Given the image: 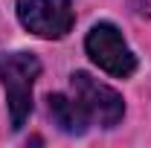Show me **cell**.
<instances>
[{
  "label": "cell",
  "instance_id": "obj_5",
  "mask_svg": "<svg viewBox=\"0 0 151 148\" xmlns=\"http://www.w3.org/2000/svg\"><path fill=\"white\" fill-rule=\"evenodd\" d=\"M47 102H50V116H52V122H55L64 134H84V131H87L90 119H87V113L81 111V105L76 102L73 96L52 93Z\"/></svg>",
  "mask_w": 151,
  "mask_h": 148
},
{
  "label": "cell",
  "instance_id": "obj_2",
  "mask_svg": "<svg viewBox=\"0 0 151 148\" xmlns=\"http://www.w3.org/2000/svg\"><path fill=\"white\" fill-rule=\"evenodd\" d=\"M70 90H73V99L81 105V111L87 113V119L102 125V128H113L125 113L122 96L113 87L96 81L90 73H73L70 75Z\"/></svg>",
  "mask_w": 151,
  "mask_h": 148
},
{
  "label": "cell",
  "instance_id": "obj_3",
  "mask_svg": "<svg viewBox=\"0 0 151 148\" xmlns=\"http://www.w3.org/2000/svg\"><path fill=\"white\" fill-rule=\"evenodd\" d=\"M87 55L93 64H99V70L116 75V78H125L137 70V58L128 50L122 32L113 26V23H96L93 29L87 32Z\"/></svg>",
  "mask_w": 151,
  "mask_h": 148
},
{
  "label": "cell",
  "instance_id": "obj_6",
  "mask_svg": "<svg viewBox=\"0 0 151 148\" xmlns=\"http://www.w3.org/2000/svg\"><path fill=\"white\" fill-rule=\"evenodd\" d=\"M139 12H145V15H151V0H139Z\"/></svg>",
  "mask_w": 151,
  "mask_h": 148
},
{
  "label": "cell",
  "instance_id": "obj_1",
  "mask_svg": "<svg viewBox=\"0 0 151 148\" xmlns=\"http://www.w3.org/2000/svg\"><path fill=\"white\" fill-rule=\"evenodd\" d=\"M41 75V61L32 52H12L0 58V84L6 90L12 131H20L32 113V84Z\"/></svg>",
  "mask_w": 151,
  "mask_h": 148
},
{
  "label": "cell",
  "instance_id": "obj_4",
  "mask_svg": "<svg viewBox=\"0 0 151 148\" xmlns=\"http://www.w3.org/2000/svg\"><path fill=\"white\" fill-rule=\"evenodd\" d=\"M18 18L38 38H64L76 15L70 0H18Z\"/></svg>",
  "mask_w": 151,
  "mask_h": 148
}]
</instances>
